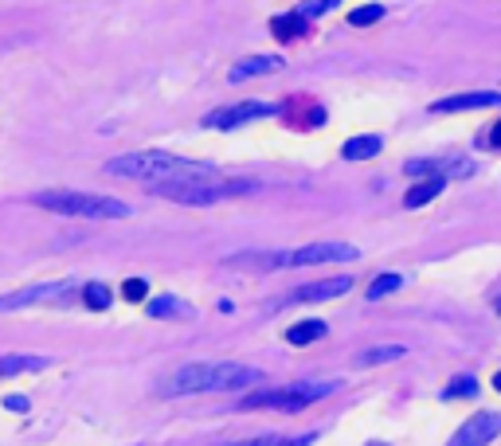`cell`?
<instances>
[{"label": "cell", "instance_id": "obj_2", "mask_svg": "<svg viewBox=\"0 0 501 446\" xmlns=\"http://www.w3.org/2000/svg\"><path fill=\"white\" fill-rule=\"evenodd\" d=\"M263 372L251 364H235V361H204V364H184L173 376L161 380V395L176 400V395H196V392H239L259 384Z\"/></svg>", "mask_w": 501, "mask_h": 446}, {"label": "cell", "instance_id": "obj_11", "mask_svg": "<svg viewBox=\"0 0 501 446\" xmlns=\"http://www.w3.org/2000/svg\"><path fill=\"white\" fill-rule=\"evenodd\" d=\"M501 94L497 91H474V94H450L431 102V114H458V110H486V106H497Z\"/></svg>", "mask_w": 501, "mask_h": 446}, {"label": "cell", "instance_id": "obj_8", "mask_svg": "<svg viewBox=\"0 0 501 446\" xmlns=\"http://www.w3.org/2000/svg\"><path fill=\"white\" fill-rule=\"evenodd\" d=\"M360 251L352 243H310L298 251H287V266H321V263H352Z\"/></svg>", "mask_w": 501, "mask_h": 446}, {"label": "cell", "instance_id": "obj_26", "mask_svg": "<svg viewBox=\"0 0 501 446\" xmlns=\"http://www.w3.org/2000/svg\"><path fill=\"white\" fill-rule=\"evenodd\" d=\"M329 8H333V0H318V4H302L298 12L310 20V16H321V12H329Z\"/></svg>", "mask_w": 501, "mask_h": 446}, {"label": "cell", "instance_id": "obj_19", "mask_svg": "<svg viewBox=\"0 0 501 446\" xmlns=\"http://www.w3.org/2000/svg\"><path fill=\"white\" fill-rule=\"evenodd\" d=\"M400 356H408L404 345H376V349H365L357 356L360 369H376V364H388V361H400Z\"/></svg>", "mask_w": 501, "mask_h": 446}, {"label": "cell", "instance_id": "obj_27", "mask_svg": "<svg viewBox=\"0 0 501 446\" xmlns=\"http://www.w3.org/2000/svg\"><path fill=\"white\" fill-rule=\"evenodd\" d=\"M4 408H8V411H28V400H24V395H8Z\"/></svg>", "mask_w": 501, "mask_h": 446}, {"label": "cell", "instance_id": "obj_24", "mask_svg": "<svg viewBox=\"0 0 501 446\" xmlns=\"http://www.w3.org/2000/svg\"><path fill=\"white\" fill-rule=\"evenodd\" d=\"M447 400H466V395H478V380L474 376H458V380L447 384Z\"/></svg>", "mask_w": 501, "mask_h": 446}, {"label": "cell", "instance_id": "obj_28", "mask_svg": "<svg viewBox=\"0 0 501 446\" xmlns=\"http://www.w3.org/2000/svg\"><path fill=\"white\" fill-rule=\"evenodd\" d=\"M489 145H494V149H501V118L494 122V130H489Z\"/></svg>", "mask_w": 501, "mask_h": 446}, {"label": "cell", "instance_id": "obj_4", "mask_svg": "<svg viewBox=\"0 0 501 446\" xmlns=\"http://www.w3.org/2000/svg\"><path fill=\"white\" fill-rule=\"evenodd\" d=\"M36 207L59 215H83V220H130L133 207L114 196H98V192H75V188H44L32 196Z\"/></svg>", "mask_w": 501, "mask_h": 446}, {"label": "cell", "instance_id": "obj_29", "mask_svg": "<svg viewBox=\"0 0 501 446\" xmlns=\"http://www.w3.org/2000/svg\"><path fill=\"white\" fill-rule=\"evenodd\" d=\"M494 388H497V392H501V372H497V376H494Z\"/></svg>", "mask_w": 501, "mask_h": 446}, {"label": "cell", "instance_id": "obj_22", "mask_svg": "<svg viewBox=\"0 0 501 446\" xmlns=\"http://www.w3.org/2000/svg\"><path fill=\"white\" fill-rule=\"evenodd\" d=\"M400 286H404V279H400V274H380V279H372V286H368V302H380V297L396 294Z\"/></svg>", "mask_w": 501, "mask_h": 446}, {"label": "cell", "instance_id": "obj_15", "mask_svg": "<svg viewBox=\"0 0 501 446\" xmlns=\"http://www.w3.org/2000/svg\"><path fill=\"white\" fill-rule=\"evenodd\" d=\"M306 28H310V20L302 16V12H287V16H274L271 20V32H274V39H298V36H306Z\"/></svg>", "mask_w": 501, "mask_h": 446}, {"label": "cell", "instance_id": "obj_30", "mask_svg": "<svg viewBox=\"0 0 501 446\" xmlns=\"http://www.w3.org/2000/svg\"><path fill=\"white\" fill-rule=\"evenodd\" d=\"M497 313H501V297H497Z\"/></svg>", "mask_w": 501, "mask_h": 446}, {"label": "cell", "instance_id": "obj_12", "mask_svg": "<svg viewBox=\"0 0 501 446\" xmlns=\"http://www.w3.org/2000/svg\"><path fill=\"white\" fill-rule=\"evenodd\" d=\"M282 55H247V59H239V63L231 67V83H247V78L255 75H271V71H282Z\"/></svg>", "mask_w": 501, "mask_h": 446}, {"label": "cell", "instance_id": "obj_9", "mask_svg": "<svg viewBox=\"0 0 501 446\" xmlns=\"http://www.w3.org/2000/svg\"><path fill=\"white\" fill-rule=\"evenodd\" d=\"M497 434H501V415L497 411H478L455 431V439H450L447 446H489Z\"/></svg>", "mask_w": 501, "mask_h": 446}, {"label": "cell", "instance_id": "obj_7", "mask_svg": "<svg viewBox=\"0 0 501 446\" xmlns=\"http://www.w3.org/2000/svg\"><path fill=\"white\" fill-rule=\"evenodd\" d=\"M279 114V106L271 102H235V106H223V110H212L200 118L204 130H235V126H247L255 118H271Z\"/></svg>", "mask_w": 501, "mask_h": 446}, {"label": "cell", "instance_id": "obj_23", "mask_svg": "<svg viewBox=\"0 0 501 446\" xmlns=\"http://www.w3.org/2000/svg\"><path fill=\"white\" fill-rule=\"evenodd\" d=\"M380 16H384V4H365V8H352V12H349V24H352V28H368V24H376Z\"/></svg>", "mask_w": 501, "mask_h": 446}, {"label": "cell", "instance_id": "obj_1", "mask_svg": "<svg viewBox=\"0 0 501 446\" xmlns=\"http://www.w3.org/2000/svg\"><path fill=\"white\" fill-rule=\"evenodd\" d=\"M106 176H122V181H141V184H173V181H208V176H220V168L212 161L169 153V149H141V153L110 157Z\"/></svg>", "mask_w": 501, "mask_h": 446}, {"label": "cell", "instance_id": "obj_14", "mask_svg": "<svg viewBox=\"0 0 501 446\" xmlns=\"http://www.w3.org/2000/svg\"><path fill=\"white\" fill-rule=\"evenodd\" d=\"M447 188V176H431V181H419V184H411L408 188V196H404V207H424L431 204L439 192Z\"/></svg>", "mask_w": 501, "mask_h": 446}, {"label": "cell", "instance_id": "obj_18", "mask_svg": "<svg viewBox=\"0 0 501 446\" xmlns=\"http://www.w3.org/2000/svg\"><path fill=\"white\" fill-rule=\"evenodd\" d=\"M329 329H326V321H298V325H290L287 329V341L294 345V349H302V345H313V341H321Z\"/></svg>", "mask_w": 501, "mask_h": 446}, {"label": "cell", "instance_id": "obj_3", "mask_svg": "<svg viewBox=\"0 0 501 446\" xmlns=\"http://www.w3.org/2000/svg\"><path fill=\"white\" fill-rule=\"evenodd\" d=\"M153 196L184 207H208L215 200H228V196H247L259 192V181L251 176H208V181H173V184H145Z\"/></svg>", "mask_w": 501, "mask_h": 446}, {"label": "cell", "instance_id": "obj_5", "mask_svg": "<svg viewBox=\"0 0 501 446\" xmlns=\"http://www.w3.org/2000/svg\"><path fill=\"white\" fill-rule=\"evenodd\" d=\"M341 384L337 380H318V384H290V388H274V392H255L247 400H239V411H255V408H271V411H302L310 403L333 395Z\"/></svg>", "mask_w": 501, "mask_h": 446}, {"label": "cell", "instance_id": "obj_25", "mask_svg": "<svg viewBox=\"0 0 501 446\" xmlns=\"http://www.w3.org/2000/svg\"><path fill=\"white\" fill-rule=\"evenodd\" d=\"M122 297H125V302H145V297H149V282H145V279H130L122 286Z\"/></svg>", "mask_w": 501, "mask_h": 446}, {"label": "cell", "instance_id": "obj_10", "mask_svg": "<svg viewBox=\"0 0 501 446\" xmlns=\"http://www.w3.org/2000/svg\"><path fill=\"white\" fill-rule=\"evenodd\" d=\"M352 290V279L349 274H333V279H321V282H306L298 286L282 305H306V302H329V297H341Z\"/></svg>", "mask_w": 501, "mask_h": 446}, {"label": "cell", "instance_id": "obj_13", "mask_svg": "<svg viewBox=\"0 0 501 446\" xmlns=\"http://www.w3.org/2000/svg\"><path fill=\"white\" fill-rule=\"evenodd\" d=\"M47 356H28V353H8L0 356V376H20V372H44L47 369Z\"/></svg>", "mask_w": 501, "mask_h": 446}, {"label": "cell", "instance_id": "obj_6", "mask_svg": "<svg viewBox=\"0 0 501 446\" xmlns=\"http://www.w3.org/2000/svg\"><path fill=\"white\" fill-rule=\"evenodd\" d=\"M75 294H83V282H78V279L24 286V290L0 297V313H8V310H28V305H63V302H71Z\"/></svg>", "mask_w": 501, "mask_h": 446}, {"label": "cell", "instance_id": "obj_21", "mask_svg": "<svg viewBox=\"0 0 501 446\" xmlns=\"http://www.w3.org/2000/svg\"><path fill=\"white\" fill-rule=\"evenodd\" d=\"M83 305L86 310H110V286L106 282H86L83 286Z\"/></svg>", "mask_w": 501, "mask_h": 446}, {"label": "cell", "instance_id": "obj_16", "mask_svg": "<svg viewBox=\"0 0 501 446\" xmlns=\"http://www.w3.org/2000/svg\"><path fill=\"white\" fill-rule=\"evenodd\" d=\"M313 434H255V439H235L223 446H310Z\"/></svg>", "mask_w": 501, "mask_h": 446}, {"label": "cell", "instance_id": "obj_17", "mask_svg": "<svg viewBox=\"0 0 501 446\" xmlns=\"http://www.w3.org/2000/svg\"><path fill=\"white\" fill-rule=\"evenodd\" d=\"M380 149H384V142L365 134V137H352V142L341 145V157H345V161H368V157H376Z\"/></svg>", "mask_w": 501, "mask_h": 446}, {"label": "cell", "instance_id": "obj_20", "mask_svg": "<svg viewBox=\"0 0 501 446\" xmlns=\"http://www.w3.org/2000/svg\"><path fill=\"white\" fill-rule=\"evenodd\" d=\"M145 310H149V317H192V313H196L189 302H181V297H169V294H165V297H153Z\"/></svg>", "mask_w": 501, "mask_h": 446}]
</instances>
